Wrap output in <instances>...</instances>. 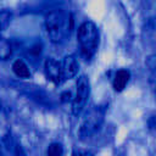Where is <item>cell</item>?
Instances as JSON below:
<instances>
[{
	"instance_id": "1",
	"label": "cell",
	"mask_w": 156,
	"mask_h": 156,
	"mask_svg": "<svg viewBox=\"0 0 156 156\" xmlns=\"http://www.w3.org/2000/svg\"><path fill=\"white\" fill-rule=\"evenodd\" d=\"M69 21H72V17L62 10H52L45 16V29L52 43H61L65 39L72 27V24H68Z\"/></svg>"
},
{
	"instance_id": "2",
	"label": "cell",
	"mask_w": 156,
	"mask_h": 156,
	"mask_svg": "<svg viewBox=\"0 0 156 156\" xmlns=\"http://www.w3.org/2000/svg\"><path fill=\"white\" fill-rule=\"evenodd\" d=\"M77 39L80 46V52L85 58L93 57L99 45V29L91 21H85L78 27Z\"/></svg>"
},
{
	"instance_id": "3",
	"label": "cell",
	"mask_w": 156,
	"mask_h": 156,
	"mask_svg": "<svg viewBox=\"0 0 156 156\" xmlns=\"http://www.w3.org/2000/svg\"><path fill=\"white\" fill-rule=\"evenodd\" d=\"M89 94H90V84H89V79L87 78V76H80L77 80V91H76V96L72 101V112L73 115L78 116L85 107L88 99H89Z\"/></svg>"
},
{
	"instance_id": "4",
	"label": "cell",
	"mask_w": 156,
	"mask_h": 156,
	"mask_svg": "<svg viewBox=\"0 0 156 156\" xmlns=\"http://www.w3.org/2000/svg\"><path fill=\"white\" fill-rule=\"evenodd\" d=\"M102 119H104V115L100 110H94L91 111L87 118L84 119L80 129H79V135L80 138H88L89 135H91L93 133H95L99 127L101 126L102 123Z\"/></svg>"
},
{
	"instance_id": "5",
	"label": "cell",
	"mask_w": 156,
	"mask_h": 156,
	"mask_svg": "<svg viewBox=\"0 0 156 156\" xmlns=\"http://www.w3.org/2000/svg\"><path fill=\"white\" fill-rule=\"evenodd\" d=\"M44 71H45V74L48 77L49 80H51L52 83L55 84H60L62 80H63V77H62V67H61V62L52 58V57H49L45 60V63H44Z\"/></svg>"
},
{
	"instance_id": "6",
	"label": "cell",
	"mask_w": 156,
	"mask_h": 156,
	"mask_svg": "<svg viewBox=\"0 0 156 156\" xmlns=\"http://www.w3.org/2000/svg\"><path fill=\"white\" fill-rule=\"evenodd\" d=\"M61 67H62L63 80L65 79H72L78 73L79 63H78V60L74 55H67L63 57V60L61 62Z\"/></svg>"
},
{
	"instance_id": "7",
	"label": "cell",
	"mask_w": 156,
	"mask_h": 156,
	"mask_svg": "<svg viewBox=\"0 0 156 156\" xmlns=\"http://www.w3.org/2000/svg\"><path fill=\"white\" fill-rule=\"evenodd\" d=\"M129 77H130L129 71H127V69L117 71L116 76L113 78V89L116 91H122L126 88V85H127V83L129 80Z\"/></svg>"
},
{
	"instance_id": "8",
	"label": "cell",
	"mask_w": 156,
	"mask_h": 156,
	"mask_svg": "<svg viewBox=\"0 0 156 156\" xmlns=\"http://www.w3.org/2000/svg\"><path fill=\"white\" fill-rule=\"evenodd\" d=\"M12 71L20 78H29L30 77L29 68H28V66L22 60H16L12 63Z\"/></svg>"
},
{
	"instance_id": "9",
	"label": "cell",
	"mask_w": 156,
	"mask_h": 156,
	"mask_svg": "<svg viewBox=\"0 0 156 156\" xmlns=\"http://www.w3.org/2000/svg\"><path fill=\"white\" fill-rule=\"evenodd\" d=\"M11 55H12V46L10 41L6 38L0 37V60L6 61L11 57Z\"/></svg>"
},
{
	"instance_id": "10",
	"label": "cell",
	"mask_w": 156,
	"mask_h": 156,
	"mask_svg": "<svg viewBox=\"0 0 156 156\" xmlns=\"http://www.w3.org/2000/svg\"><path fill=\"white\" fill-rule=\"evenodd\" d=\"M11 20H12V12L10 10L4 9L0 11V32L5 30L10 26Z\"/></svg>"
},
{
	"instance_id": "11",
	"label": "cell",
	"mask_w": 156,
	"mask_h": 156,
	"mask_svg": "<svg viewBox=\"0 0 156 156\" xmlns=\"http://www.w3.org/2000/svg\"><path fill=\"white\" fill-rule=\"evenodd\" d=\"M63 152V149H62V145L58 144V143H52L49 145L48 150H46V154L49 156H60L62 155Z\"/></svg>"
}]
</instances>
